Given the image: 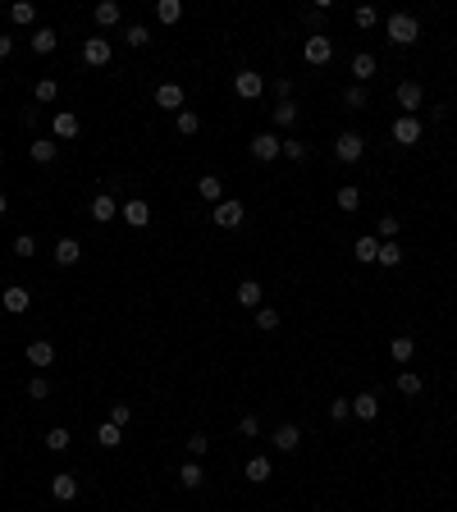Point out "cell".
<instances>
[{"label":"cell","instance_id":"1","mask_svg":"<svg viewBox=\"0 0 457 512\" xmlns=\"http://www.w3.org/2000/svg\"><path fill=\"white\" fill-rule=\"evenodd\" d=\"M384 33H389V42H393V46H412L416 37H421V23H416L412 14H389Z\"/></svg>","mask_w":457,"mask_h":512},{"label":"cell","instance_id":"2","mask_svg":"<svg viewBox=\"0 0 457 512\" xmlns=\"http://www.w3.org/2000/svg\"><path fill=\"white\" fill-rule=\"evenodd\" d=\"M421 133H425V124L416 119V115H398V119H393V142H398V147H416Z\"/></svg>","mask_w":457,"mask_h":512},{"label":"cell","instance_id":"3","mask_svg":"<svg viewBox=\"0 0 457 512\" xmlns=\"http://www.w3.org/2000/svg\"><path fill=\"white\" fill-rule=\"evenodd\" d=\"M329 55H334V42H329L325 33L302 42V60H306V65H329Z\"/></svg>","mask_w":457,"mask_h":512},{"label":"cell","instance_id":"4","mask_svg":"<svg viewBox=\"0 0 457 512\" xmlns=\"http://www.w3.org/2000/svg\"><path fill=\"white\" fill-rule=\"evenodd\" d=\"M233 92H238L242 101H256V97L265 92V78L251 74V69H238V74H233Z\"/></svg>","mask_w":457,"mask_h":512},{"label":"cell","instance_id":"5","mask_svg":"<svg viewBox=\"0 0 457 512\" xmlns=\"http://www.w3.org/2000/svg\"><path fill=\"white\" fill-rule=\"evenodd\" d=\"M242 215H247V210H242V201H233V197H228V201H219V206L210 210V220H215L219 229H238Z\"/></svg>","mask_w":457,"mask_h":512},{"label":"cell","instance_id":"6","mask_svg":"<svg viewBox=\"0 0 457 512\" xmlns=\"http://www.w3.org/2000/svg\"><path fill=\"white\" fill-rule=\"evenodd\" d=\"M119 220H124V224H128V229H147V224H151V206H147L142 197H133V201H124Z\"/></svg>","mask_w":457,"mask_h":512},{"label":"cell","instance_id":"7","mask_svg":"<svg viewBox=\"0 0 457 512\" xmlns=\"http://www.w3.org/2000/svg\"><path fill=\"white\" fill-rule=\"evenodd\" d=\"M361 151H366V142H361V133H338V142H334V156H338L343 165L361 160Z\"/></svg>","mask_w":457,"mask_h":512},{"label":"cell","instance_id":"8","mask_svg":"<svg viewBox=\"0 0 457 512\" xmlns=\"http://www.w3.org/2000/svg\"><path fill=\"white\" fill-rule=\"evenodd\" d=\"M83 65H92V69L110 65V42L106 37H88V42H83Z\"/></svg>","mask_w":457,"mask_h":512},{"label":"cell","instance_id":"9","mask_svg":"<svg viewBox=\"0 0 457 512\" xmlns=\"http://www.w3.org/2000/svg\"><path fill=\"white\" fill-rule=\"evenodd\" d=\"M88 215L97 220V224H110V220L119 215V201H115V197L110 192H101V197H92V206H88Z\"/></svg>","mask_w":457,"mask_h":512},{"label":"cell","instance_id":"10","mask_svg":"<svg viewBox=\"0 0 457 512\" xmlns=\"http://www.w3.org/2000/svg\"><path fill=\"white\" fill-rule=\"evenodd\" d=\"M28 302H33V297H28V288H19V283H10V288L0 293V306H5L10 316H23V311H28Z\"/></svg>","mask_w":457,"mask_h":512},{"label":"cell","instance_id":"11","mask_svg":"<svg viewBox=\"0 0 457 512\" xmlns=\"http://www.w3.org/2000/svg\"><path fill=\"white\" fill-rule=\"evenodd\" d=\"M178 485H183V490H201V485H206V471H201L197 458H188L183 467H178Z\"/></svg>","mask_w":457,"mask_h":512},{"label":"cell","instance_id":"12","mask_svg":"<svg viewBox=\"0 0 457 512\" xmlns=\"http://www.w3.org/2000/svg\"><path fill=\"white\" fill-rule=\"evenodd\" d=\"M51 494H55V499H60V503L78 499V476H74V471H60V476L51 480Z\"/></svg>","mask_w":457,"mask_h":512},{"label":"cell","instance_id":"13","mask_svg":"<svg viewBox=\"0 0 457 512\" xmlns=\"http://www.w3.org/2000/svg\"><path fill=\"white\" fill-rule=\"evenodd\" d=\"M421 101H425L421 83H412V78H407V83H398V106H403L407 115H412V110H421Z\"/></svg>","mask_w":457,"mask_h":512},{"label":"cell","instance_id":"14","mask_svg":"<svg viewBox=\"0 0 457 512\" xmlns=\"http://www.w3.org/2000/svg\"><path fill=\"white\" fill-rule=\"evenodd\" d=\"M251 156H256V160H274V156H279V138H274V133H256V138H251Z\"/></svg>","mask_w":457,"mask_h":512},{"label":"cell","instance_id":"15","mask_svg":"<svg viewBox=\"0 0 457 512\" xmlns=\"http://www.w3.org/2000/svg\"><path fill=\"white\" fill-rule=\"evenodd\" d=\"M352 78H357L361 88L375 78V55H370V51H357V55H352Z\"/></svg>","mask_w":457,"mask_h":512},{"label":"cell","instance_id":"16","mask_svg":"<svg viewBox=\"0 0 457 512\" xmlns=\"http://www.w3.org/2000/svg\"><path fill=\"white\" fill-rule=\"evenodd\" d=\"M156 106H160V110H178V106H183V88H178V83H160V88H156Z\"/></svg>","mask_w":457,"mask_h":512},{"label":"cell","instance_id":"17","mask_svg":"<svg viewBox=\"0 0 457 512\" xmlns=\"http://www.w3.org/2000/svg\"><path fill=\"white\" fill-rule=\"evenodd\" d=\"M352 416L375 421V416H380V398H375V393H357V398H352Z\"/></svg>","mask_w":457,"mask_h":512},{"label":"cell","instance_id":"18","mask_svg":"<svg viewBox=\"0 0 457 512\" xmlns=\"http://www.w3.org/2000/svg\"><path fill=\"white\" fill-rule=\"evenodd\" d=\"M297 444H302V430H297V425H279V430H274V448H279V453H297Z\"/></svg>","mask_w":457,"mask_h":512},{"label":"cell","instance_id":"19","mask_svg":"<svg viewBox=\"0 0 457 512\" xmlns=\"http://www.w3.org/2000/svg\"><path fill=\"white\" fill-rule=\"evenodd\" d=\"M83 261V247H78L74 238H60L55 242V265H78Z\"/></svg>","mask_w":457,"mask_h":512},{"label":"cell","instance_id":"20","mask_svg":"<svg viewBox=\"0 0 457 512\" xmlns=\"http://www.w3.org/2000/svg\"><path fill=\"white\" fill-rule=\"evenodd\" d=\"M261 297H265V288H261L256 279H242V283H238V302H242V306H251V311H256V306H265Z\"/></svg>","mask_w":457,"mask_h":512},{"label":"cell","instance_id":"21","mask_svg":"<svg viewBox=\"0 0 457 512\" xmlns=\"http://www.w3.org/2000/svg\"><path fill=\"white\" fill-rule=\"evenodd\" d=\"M197 192L206 197V201H215V206L224 201V183H219L215 174H201V179H197Z\"/></svg>","mask_w":457,"mask_h":512},{"label":"cell","instance_id":"22","mask_svg":"<svg viewBox=\"0 0 457 512\" xmlns=\"http://www.w3.org/2000/svg\"><path fill=\"white\" fill-rule=\"evenodd\" d=\"M78 129H83V124H78L74 110H60V115H55V138H78Z\"/></svg>","mask_w":457,"mask_h":512},{"label":"cell","instance_id":"23","mask_svg":"<svg viewBox=\"0 0 457 512\" xmlns=\"http://www.w3.org/2000/svg\"><path fill=\"white\" fill-rule=\"evenodd\" d=\"M28 361H33V366H51V361H55V348L46 343V338H37V343H28Z\"/></svg>","mask_w":457,"mask_h":512},{"label":"cell","instance_id":"24","mask_svg":"<svg viewBox=\"0 0 457 512\" xmlns=\"http://www.w3.org/2000/svg\"><path fill=\"white\" fill-rule=\"evenodd\" d=\"M270 476H274L270 458H251V462H247V480H251V485H265Z\"/></svg>","mask_w":457,"mask_h":512},{"label":"cell","instance_id":"25","mask_svg":"<svg viewBox=\"0 0 457 512\" xmlns=\"http://www.w3.org/2000/svg\"><path fill=\"white\" fill-rule=\"evenodd\" d=\"M55 46H60V37H55V28H37V33H33V51H37V55H51Z\"/></svg>","mask_w":457,"mask_h":512},{"label":"cell","instance_id":"26","mask_svg":"<svg viewBox=\"0 0 457 512\" xmlns=\"http://www.w3.org/2000/svg\"><path fill=\"white\" fill-rule=\"evenodd\" d=\"M352 251H357V261H366V265L380 261V242L370 238V233H366V238H357V247H352Z\"/></svg>","mask_w":457,"mask_h":512},{"label":"cell","instance_id":"27","mask_svg":"<svg viewBox=\"0 0 457 512\" xmlns=\"http://www.w3.org/2000/svg\"><path fill=\"white\" fill-rule=\"evenodd\" d=\"M375 265H384V270L403 265V247H398V242H380V261H375Z\"/></svg>","mask_w":457,"mask_h":512},{"label":"cell","instance_id":"28","mask_svg":"<svg viewBox=\"0 0 457 512\" xmlns=\"http://www.w3.org/2000/svg\"><path fill=\"white\" fill-rule=\"evenodd\" d=\"M28 156H33L37 165H51L55 160V142H46V138H37L33 147H28Z\"/></svg>","mask_w":457,"mask_h":512},{"label":"cell","instance_id":"29","mask_svg":"<svg viewBox=\"0 0 457 512\" xmlns=\"http://www.w3.org/2000/svg\"><path fill=\"white\" fill-rule=\"evenodd\" d=\"M156 19H160V23H178V19H183V5H178V0H160V5H156Z\"/></svg>","mask_w":457,"mask_h":512},{"label":"cell","instance_id":"30","mask_svg":"<svg viewBox=\"0 0 457 512\" xmlns=\"http://www.w3.org/2000/svg\"><path fill=\"white\" fill-rule=\"evenodd\" d=\"M97 23H101V28H115V23H119V5H115V0H101V5H97Z\"/></svg>","mask_w":457,"mask_h":512},{"label":"cell","instance_id":"31","mask_svg":"<svg viewBox=\"0 0 457 512\" xmlns=\"http://www.w3.org/2000/svg\"><path fill=\"white\" fill-rule=\"evenodd\" d=\"M357 206H361V192L352 183H343V188H338V210H348V215H352Z\"/></svg>","mask_w":457,"mask_h":512},{"label":"cell","instance_id":"32","mask_svg":"<svg viewBox=\"0 0 457 512\" xmlns=\"http://www.w3.org/2000/svg\"><path fill=\"white\" fill-rule=\"evenodd\" d=\"M389 352H393V361H412L416 343H412V338H407V334H398V338H393V343H389Z\"/></svg>","mask_w":457,"mask_h":512},{"label":"cell","instance_id":"33","mask_svg":"<svg viewBox=\"0 0 457 512\" xmlns=\"http://www.w3.org/2000/svg\"><path fill=\"white\" fill-rule=\"evenodd\" d=\"M119 439H124V430H119V425H101V430H97V444L101 448H119Z\"/></svg>","mask_w":457,"mask_h":512},{"label":"cell","instance_id":"34","mask_svg":"<svg viewBox=\"0 0 457 512\" xmlns=\"http://www.w3.org/2000/svg\"><path fill=\"white\" fill-rule=\"evenodd\" d=\"M174 129L183 133V138H192L197 129H201V119H197V110H178V119H174Z\"/></svg>","mask_w":457,"mask_h":512},{"label":"cell","instance_id":"35","mask_svg":"<svg viewBox=\"0 0 457 512\" xmlns=\"http://www.w3.org/2000/svg\"><path fill=\"white\" fill-rule=\"evenodd\" d=\"M366 88H361V83H352V88L348 92H343V106H348V110H366Z\"/></svg>","mask_w":457,"mask_h":512},{"label":"cell","instance_id":"36","mask_svg":"<svg viewBox=\"0 0 457 512\" xmlns=\"http://www.w3.org/2000/svg\"><path fill=\"white\" fill-rule=\"evenodd\" d=\"M46 448H51V453H65V448H69V430H65V425L46 430Z\"/></svg>","mask_w":457,"mask_h":512},{"label":"cell","instance_id":"37","mask_svg":"<svg viewBox=\"0 0 457 512\" xmlns=\"http://www.w3.org/2000/svg\"><path fill=\"white\" fill-rule=\"evenodd\" d=\"M256 329H265V334L279 329V311H274V306H256Z\"/></svg>","mask_w":457,"mask_h":512},{"label":"cell","instance_id":"38","mask_svg":"<svg viewBox=\"0 0 457 512\" xmlns=\"http://www.w3.org/2000/svg\"><path fill=\"white\" fill-rule=\"evenodd\" d=\"M10 19L19 23V28H28V23L37 19V10H33V5H28V0H19V5H10Z\"/></svg>","mask_w":457,"mask_h":512},{"label":"cell","instance_id":"39","mask_svg":"<svg viewBox=\"0 0 457 512\" xmlns=\"http://www.w3.org/2000/svg\"><path fill=\"white\" fill-rule=\"evenodd\" d=\"M33 92H37V101H42V106H51V101L60 97V83H55V78H42V83H37Z\"/></svg>","mask_w":457,"mask_h":512},{"label":"cell","instance_id":"40","mask_svg":"<svg viewBox=\"0 0 457 512\" xmlns=\"http://www.w3.org/2000/svg\"><path fill=\"white\" fill-rule=\"evenodd\" d=\"M398 389H403L407 398H416V393H421L425 384H421V375H416V371H403V375H398Z\"/></svg>","mask_w":457,"mask_h":512},{"label":"cell","instance_id":"41","mask_svg":"<svg viewBox=\"0 0 457 512\" xmlns=\"http://www.w3.org/2000/svg\"><path fill=\"white\" fill-rule=\"evenodd\" d=\"M274 124H279V129L297 124V106H293V101H279V110H274Z\"/></svg>","mask_w":457,"mask_h":512},{"label":"cell","instance_id":"42","mask_svg":"<svg viewBox=\"0 0 457 512\" xmlns=\"http://www.w3.org/2000/svg\"><path fill=\"white\" fill-rule=\"evenodd\" d=\"M279 156H288V160H306V147H302V138H288V142H279Z\"/></svg>","mask_w":457,"mask_h":512},{"label":"cell","instance_id":"43","mask_svg":"<svg viewBox=\"0 0 457 512\" xmlns=\"http://www.w3.org/2000/svg\"><path fill=\"white\" fill-rule=\"evenodd\" d=\"M352 416V398H334L329 403V421H348Z\"/></svg>","mask_w":457,"mask_h":512},{"label":"cell","instance_id":"44","mask_svg":"<svg viewBox=\"0 0 457 512\" xmlns=\"http://www.w3.org/2000/svg\"><path fill=\"white\" fill-rule=\"evenodd\" d=\"M128 421H133V407L128 403H115V407H110V425H119V430H124Z\"/></svg>","mask_w":457,"mask_h":512},{"label":"cell","instance_id":"45","mask_svg":"<svg viewBox=\"0 0 457 512\" xmlns=\"http://www.w3.org/2000/svg\"><path fill=\"white\" fill-rule=\"evenodd\" d=\"M124 42H128V46H147V42H151V33H147L142 23H133L128 33H124Z\"/></svg>","mask_w":457,"mask_h":512},{"label":"cell","instance_id":"46","mask_svg":"<svg viewBox=\"0 0 457 512\" xmlns=\"http://www.w3.org/2000/svg\"><path fill=\"white\" fill-rule=\"evenodd\" d=\"M33 251H37V238H28V233L14 238V256H33Z\"/></svg>","mask_w":457,"mask_h":512},{"label":"cell","instance_id":"47","mask_svg":"<svg viewBox=\"0 0 457 512\" xmlns=\"http://www.w3.org/2000/svg\"><path fill=\"white\" fill-rule=\"evenodd\" d=\"M352 19H357V28H375V5H361Z\"/></svg>","mask_w":457,"mask_h":512},{"label":"cell","instance_id":"48","mask_svg":"<svg viewBox=\"0 0 457 512\" xmlns=\"http://www.w3.org/2000/svg\"><path fill=\"white\" fill-rule=\"evenodd\" d=\"M28 393H33V398H51V380H46V375H37V380L28 384Z\"/></svg>","mask_w":457,"mask_h":512},{"label":"cell","instance_id":"49","mask_svg":"<svg viewBox=\"0 0 457 512\" xmlns=\"http://www.w3.org/2000/svg\"><path fill=\"white\" fill-rule=\"evenodd\" d=\"M238 435H261V421H256V416H242V421H238Z\"/></svg>","mask_w":457,"mask_h":512},{"label":"cell","instance_id":"50","mask_svg":"<svg viewBox=\"0 0 457 512\" xmlns=\"http://www.w3.org/2000/svg\"><path fill=\"white\" fill-rule=\"evenodd\" d=\"M206 448H210V439H206V435H192V439H188V453H192V458H201Z\"/></svg>","mask_w":457,"mask_h":512},{"label":"cell","instance_id":"51","mask_svg":"<svg viewBox=\"0 0 457 512\" xmlns=\"http://www.w3.org/2000/svg\"><path fill=\"white\" fill-rule=\"evenodd\" d=\"M393 233H398V220L384 215V220H380V238H389V242H393Z\"/></svg>","mask_w":457,"mask_h":512},{"label":"cell","instance_id":"52","mask_svg":"<svg viewBox=\"0 0 457 512\" xmlns=\"http://www.w3.org/2000/svg\"><path fill=\"white\" fill-rule=\"evenodd\" d=\"M306 28H311V37H320V10H306Z\"/></svg>","mask_w":457,"mask_h":512},{"label":"cell","instance_id":"53","mask_svg":"<svg viewBox=\"0 0 457 512\" xmlns=\"http://www.w3.org/2000/svg\"><path fill=\"white\" fill-rule=\"evenodd\" d=\"M274 92H279V97L288 101V97H293V78H279V83H274Z\"/></svg>","mask_w":457,"mask_h":512},{"label":"cell","instance_id":"54","mask_svg":"<svg viewBox=\"0 0 457 512\" xmlns=\"http://www.w3.org/2000/svg\"><path fill=\"white\" fill-rule=\"evenodd\" d=\"M14 55V37H0V60H10Z\"/></svg>","mask_w":457,"mask_h":512},{"label":"cell","instance_id":"55","mask_svg":"<svg viewBox=\"0 0 457 512\" xmlns=\"http://www.w3.org/2000/svg\"><path fill=\"white\" fill-rule=\"evenodd\" d=\"M5 210H10V197H5V192H0V215H5Z\"/></svg>","mask_w":457,"mask_h":512}]
</instances>
